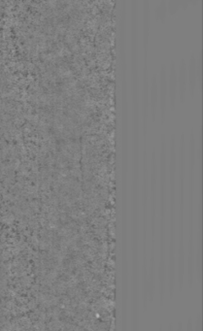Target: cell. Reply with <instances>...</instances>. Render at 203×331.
I'll return each mask as SVG.
<instances>
[{
  "instance_id": "6da1fadb",
  "label": "cell",
  "mask_w": 203,
  "mask_h": 331,
  "mask_svg": "<svg viewBox=\"0 0 203 331\" xmlns=\"http://www.w3.org/2000/svg\"><path fill=\"white\" fill-rule=\"evenodd\" d=\"M194 331H202V320H200V316L198 318V322L194 324Z\"/></svg>"
},
{
  "instance_id": "7a4b0ae2",
  "label": "cell",
  "mask_w": 203,
  "mask_h": 331,
  "mask_svg": "<svg viewBox=\"0 0 203 331\" xmlns=\"http://www.w3.org/2000/svg\"><path fill=\"white\" fill-rule=\"evenodd\" d=\"M186 331H194V324H192V322H190L188 324Z\"/></svg>"
},
{
  "instance_id": "3957f363",
  "label": "cell",
  "mask_w": 203,
  "mask_h": 331,
  "mask_svg": "<svg viewBox=\"0 0 203 331\" xmlns=\"http://www.w3.org/2000/svg\"><path fill=\"white\" fill-rule=\"evenodd\" d=\"M176 331H184L183 326H182V324H178V326H177V330H176Z\"/></svg>"
},
{
  "instance_id": "277c9868",
  "label": "cell",
  "mask_w": 203,
  "mask_h": 331,
  "mask_svg": "<svg viewBox=\"0 0 203 331\" xmlns=\"http://www.w3.org/2000/svg\"><path fill=\"white\" fill-rule=\"evenodd\" d=\"M168 331H173V328H172V326H171V328H170V330H168Z\"/></svg>"
}]
</instances>
